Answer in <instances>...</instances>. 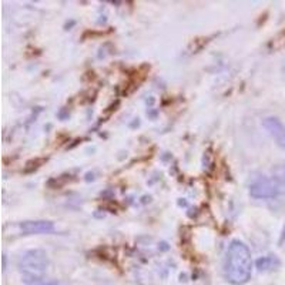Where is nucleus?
I'll return each instance as SVG.
<instances>
[{"label":"nucleus","mask_w":285,"mask_h":285,"mask_svg":"<svg viewBox=\"0 0 285 285\" xmlns=\"http://www.w3.org/2000/svg\"><path fill=\"white\" fill-rule=\"evenodd\" d=\"M262 125L267 128V131L270 133V136L275 140V143L285 150V127L278 119L275 117H268L262 122Z\"/></svg>","instance_id":"nucleus-5"},{"label":"nucleus","mask_w":285,"mask_h":285,"mask_svg":"<svg viewBox=\"0 0 285 285\" xmlns=\"http://www.w3.org/2000/svg\"><path fill=\"white\" fill-rule=\"evenodd\" d=\"M23 281L27 285H43V275L49 267L47 254L43 249H29L17 262Z\"/></svg>","instance_id":"nucleus-2"},{"label":"nucleus","mask_w":285,"mask_h":285,"mask_svg":"<svg viewBox=\"0 0 285 285\" xmlns=\"http://www.w3.org/2000/svg\"><path fill=\"white\" fill-rule=\"evenodd\" d=\"M283 193V188L274 177H261L249 187V196L257 200L275 199Z\"/></svg>","instance_id":"nucleus-3"},{"label":"nucleus","mask_w":285,"mask_h":285,"mask_svg":"<svg viewBox=\"0 0 285 285\" xmlns=\"http://www.w3.org/2000/svg\"><path fill=\"white\" fill-rule=\"evenodd\" d=\"M273 177L278 181V184L281 186L283 191L285 193V163L278 164L273 168Z\"/></svg>","instance_id":"nucleus-7"},{"label":"nucleus","mask_w":285,"mask_h":285,"mask_svg":"<svg viewBox=\"0 0 285 285\" xmlns=\"http://www.w3.org/2000/svg\"><path fill=\"white\" fill-rule=\"evenodd\" d=\"M22 233L26 236H33V234H51L54 233L56 227L51 221L46 220H30V221H23L19 224Z\"/></svg>","instance_id":"nucleus-4"},{"label":"nucleus","mask_w":285,"mask_h":285,"mask_svg":"<svg viewBox=\"0 0 285 285\" xmlns=\"http://www.w3.org/2000/svg\"><path fill=\"white\" fill-rule=\"evenodd\" d=\"M280 260L275 255H267L262 257L260 260H257V268L260 271H270V270H275L280 267Z\"/></svg>","instance_id":"nucleus-6"},{"label":"nucleus","mask_w":285,"mask_h":285,"mask_svg":"<svg viewBox=\"0 0 285 285\" xmlns=\"http://www.w3.org/2000/svg\"><path fill=\"white\" fill-rule=\"evenodd\" d=\"M43 285H60L59 283H47V284H43Z\"/></svg>","instance_id":"nucleus-8"},{"label":"nucleus","mask_w":285,"mask_h":285,"mask_svg":"<svg viewBox=\"0 0 285 285\" xmlns=\"http://www.w3.org/2000/svg\"><path fill=\"white\" fill-rule=\"evenodd\" d=\"M284 73H285V67H284Z\"/></svg>","instance_id":"nucleus-9"},{"label":"nucleus","mask_w":285,"mask_h":285,"mask_svg":"<svg viewBox=\"0 0 285 285\" xmlns=\"http://www.w3.org/2000/svg\"><path fill=\"white\" fill-rule=\"evenodd\" d=\"M252 273V257L249 248L240 240L231 241L225 252L224 275L233 285H244L248 283Z\"/></svg>","instance_id":"nucleus-1"}]
</instances>
